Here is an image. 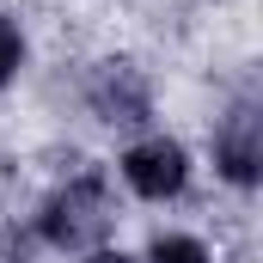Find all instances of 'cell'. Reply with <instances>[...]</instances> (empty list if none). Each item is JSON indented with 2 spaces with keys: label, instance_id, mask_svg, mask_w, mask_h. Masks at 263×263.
I'll list each match as a JSON object with an SVG mask.
<instances>
[{
  "label": "cell",
  "instance_id": "obj_7",
  "mask_svg": "<svg viewBox=\"0 0 263 263\" xmlns=\"http://www.w3.org/2000/svg\"><path fill=\"white\" fill-rule=\"evenodd\" d=\"M86 263H129L123 251H110V245H98V251H86Z\"/></svg>",
  "mask_w": 263,
  "mask_h": 263
},
{
  "label": "cell",
  "instance_id": "obj_4",
  "mask_svg": "<svg viewBox=\"0 0 263 263\" xmlns=\"http://www.w3.org/2000/svg\"><path fill=\"white\" fill-rule=\"evenodd\" d=\"M214 172L233 190H257L263 178V117L257 98H239L220 123H214Z\"/></svg>",
  "mask_w": 263,
  "mask_h": 263
},
{
  "label": "cell",
  "instance_id": "obj_2",
  "mask_svg": "<svg viewBox=\"0 0 263 263\" xmlns=\"http://www.w3.org/2000/svg\"><path fill=\"white\" fill-rule=\"evenodd\" d=\"M117 172H123V184L141 202H178L190 190V153L172 135H141L135 147H123Z\"/></svg>",
  "mask_w": 263,
  "mask_h": 263
},
{
  "label": "cell",
  "instance_id": "obj_3",
  "mask_svg": "<svg viewBox=\"0 0 263 263\" xmlns=\"http://www.w3.org/2000/svg\"><path fill=\"white\" fill-rule=\"evenodd\" d=\"M86 104L110 129H141L153 117V86H147V73L135 62H98L92 80H86Z\"/></svg>",
  "mask_w": 263,
  "mask_h": 263
},
{
  "label": "cell",
  "instance_id": "obj_1",
  "mask_svg": "<svg viewBox=\"0 0 263 263\" xmlns=\"http://www.w3.org/2000/svg\"><path fill=\"white\" fill-rule=\"evenodd\" d=\"M110 227H117V202H110L104 172H73L37 208V239L55 251H98L110 239Z\"/></svg>",
  "mask_w": 263,
  "mask_h": 263
},
{
  "label": "cell",
  "instance_id": "obj_6",
  "mask_svg": "<svg viewBox=\"0 0 263 263\" xmlns=\"http://www.w3.org/2000/svg\"><path fill=\"white\" fill-rule=\"evenodd\" d=\"M25 67V37H18V25L0 12V92L12 86V73Z\"/></svg>",
  "mask_w": 263,
  "mask_h": 263
},
{
  "label": "cell",
  "instance_id": "obj_5",
  "mask_svg": "<svg viewBox=\"0 0 263 263\" xmlns=\"http://www.w3.org/2000/svg\"><path fill=\"white\" fill-rule=\"evenodd\" d=\"M141 263H214V251L202 245L196 233H159V239L147 245Z\"/></svg>",
  "mask_w": 263,
  "mask_h": 263
}]
</instances>
